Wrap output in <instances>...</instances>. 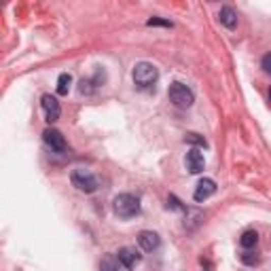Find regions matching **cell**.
Returning <instances> with one entry per match:
<instances>
[{
	"mask_svg": "<svg viewBox=\"0 0 271 271\" xmlns=\"http://www.w3.org/2000/svg\"><path fill=\"white\" fill-rule=\"evenodd\" d=\"M132 79H134V85L138 89H150V87H155V83L159 81V70L150 62H138L134 66Z\"/></svg>",
	"mask_w": 271,
	"mask_h": 271,
	"instance_id": "obj_1",
	"label": "cell"
},
{
	"mask_svg": "<svg viewBox=\"0 0 271 271\" xmlns=\"http://www.w3.org/2000/svg\"><path fill=\"white\" fill-rule=\"evenodd\" d=\"M112 210L119 218H134L140 214V199L134 197L132 193H121V195L114 197L112 201Z\"/></svg>",
	"mask_w": 271,
	"mask_h": 271,
	"instance_id": "obj_2",
	"label": "cell"
},
{
	"mask_svg": "<svg viewBox=\"0 0 271 271\" xmlns=\"http://www.w3.org/2000/svg\"><path fill=\"white\" fill-rule=\"evenodd\" d=\"M167 98H170V102L178 108H191L193 102H195V94L191 92V87H187L180 81H174L170 85V89H167Z\"/></svg>",
	"mask_w": 271,
	"mask_h": 271,
	"instance_id": "obj_3",
	"label": "cell"
},
{
	"mask_svg": "<svg viewBox=\"0 0 271 271\" xmlns=\"http://www.w3.org/2000/svg\"><path fill=\"white\" fill-rule=\"evenodd\" d=\"M70 180L81 193H96L98 191V178L89 170H85V167H76V170L70 174Z\"/></svg>",
	"mask_w": 271,
	"mask_h": 271,
	"instance_id": "obj_4",
	"label": "cell"
},
{
	"mask_svg": "<svg viewBox=\"0 0 271 271\" xmlns=\"http://www.w3.org/2000/svg\"><path fill=\"white\" fill-rule=\"evenodd\" d=\"M114 259L119 261L121 267H125V269H134V267L142 261V254H140L136 248H132V246H125V248H121L117 254H114Z\"/></svg>",
	"mask_w": 271,
	"mask_h": 271,
	"instance_id": "obj_5",
	"label": "cell"
},
{
	"mask_svg": "<svg viewBox=\"0 0 271 271\" xmlns=\"http://www.w3.org/2000/svg\"><path fill=\"white\" fill-rule=\"evenodd\" d=\"M43 140H45V144H47L51 150H55V153H66V140H64L62 132L53 130V127H47V130L43 132Z\"/></svg>",
	"mask_w": 271,
	"mask_h": 271,
	"instance_id": "obj_6",
	"label": "cell"
},
{
	"mask_svg": "<svg viewBox=\"0 0 271 271\" xmlns=\"http://www.w3.org/2000/svg\"><path fill=\"white\" fill-rule=\"evenodd\" d=\"M214 193H216V183H214V180L212 178H201L197 183V187H195V193H193V199L201 203L205 199H210Z\"/></svg>",
	"mask_w": 271,
	"mask_h": 271,
	"instance_id": "obj_7",
	"label": "cell"
},
{
	"mask_svg": "<svg viewBox=\"0 0 271 271\" xmlns=\"http://www.w3.org/2000/svg\"><path fill=\"white\" fill-rule=\"evenodd\" d=\"M41 104H43V110H45L47 121H49V123H55V121L59 119V112H62L57 98H55V96H51V94H45Z\"/></svg>",
	"mask_w": 271,
	"mask_h": 271,
	"instance_id": "obj_8",
	"label": "cell"
},
{
	"mask_svg": "<svg viewBox=\"0 0 271 271\" xmlns=\"http://www.w3.org/2000/svg\"><path fill=\"white\" fill-rule=\"evenodd\" d=\"M185 165H187V170L191 174H199L203 172V167H205V161H203V155L197 150V148H191L187 153V157H185Z\"/></svg>",
	"mask_w": 271,
	"mask_h": 271,
	"instance_id": "obj_9",
	"label": "cell"
},
{
	"mask_svg": "<svg viewBox=\"0 0 271 271\" xmlns=\"http://www.w3.org/2000/svg\"><path fill=\"white\" fill-rule=\"evenodd\" d=\"M138 244H140L142 250L153 252V250L159 248L161 239H159V235L155 233V231H140V233H138Z\"/></svg>",
	"mask_w": 271,
	"mask_h": 271,
	"instance_id": "obj_10",
	"label": "cell"
},
{
	"mask_svg": "<svg viewBox=\"0 0 271 271\" xmlns=\"http://www.w3.org/2000/svg\"><path fill=\"white\" fill-rule=\"evenodd\" d=\"M218 19H221V23L225 25V28L235 30V25H237V13L231 9V7H223L221 13H218Z\"/></svg>",
	"mask_w": 271,
	"mask_h": 271,
	"instance_id": "obj_11",
	"label": "cell"
},
{
	"mask_svg": "<svg viewBox=\"0 0 271 271\" xmlns=\"http://www.w3.org/2000/svg\"><path fill=\"white\" fill-rule=\"evenodd\" d=\"M239 244H242V248H246V250L254 248L256 244H259V233H256L254 229L244 231V233H242V237H239Z\"/></svg>",
	"mask_w": 271,
	"mask_h": 271,
	"instance_id": "obj_12",
	"label": "cell"
},
{
	"mask_svg": "<svg viewBox=\"0 0 271 271\" xmlns=\"http://www.w3.org/2000/svg\"><path fill=\"white\" fill-rule=\"evenodd\" d=\"M70 85H72V76L68 72H62L59 79H57V94L59 96H66L70 92Z\"/></svg>",
	"mask_w": 271,
	"mask_h": 271,
	"instance_id": "obj_13",
	"label": "cell"
},
{
	"mask_svg": "<svg viewBox=\"0 0 271 271\" xmlns=\"http://www.w3.org/2000/svg\"><path fill=\"white\" fill-rule=\"evenodd\" d=\"M185 142H189V144H195V146H199V148H205V146H208V140H205L203 136H199V134H195V132H189V134L185 136Z\"/></svg>",
	"mask_w": 271,
	"mask_h": 271,
	"instance_id": "obj_14",
	"label": "cell"
},
{
	"mask_svg": "<svg viewBox=\"0 0 271 271\" xmlns=\"http://www.w3.org/2000/svg\"><path fill=\"white\" fill-rule=\"evenodd\" d=\"M239 259H242V263H246V265H259V256H256L254 252H242Z\"/></svg>",
	"mask_w": 271,
	"mask_h": 271,
	"instance_id": "obj_15",
	"label": "cell"
},
{
	"mask_svg": "<svg viewBox=\"0 0 271 271\" xmlns=\"http://www.w3.org/2000/svg\"><path fill=\"white\" fill-rule=\"evenodd\" d=\"M146 25H163V28H172V21L161 19V17H150V19L146 21Z\"/></svg>",
	"mask_w": 271,
	"mask_h": 271,
	"instance_id": "obj_16",
	"label": "cell"
},
{
	"mask_svg": "<svg viewBox=\"0 0 271 271\" xmlns=\"http://www.w3.org/2000/svg\"><path fill=\"white\" fill-rule=\"evenodd\" d=\"M100 267H102V269H119L121 265H119V261H112L110 256H106V259L100 263Z\"/></svg>",
	"mask_w": 271,
	"mask_h": 271,
	"instance_id": "obj_17",
	"label": "cell"
},
{
	"mask_svg": "<svg viewBox=\"0 0 271 271\" xmlns=\"http://www.w3.org/2000/svg\"><path fill=\"white\" fill-rule=\"evenodd\" d=\"M263 72H267V74L271 72V55L269 53L263 55Z\"/></svg>",
	"mask_w": 271,
	"mask_h": 271,
	"instance_id": "obj_18",
	"label": "cell"
},
{
	"mask_svg": "<svg viewBox=\"0 0 271 271\" xmlns=\"http://www.w3.org/2000/svg\"><path fill=\"white\" fill-rule=\"evenodd\" d=\"M89 85H92V81H81V85H79V92L81 94H89V92H92V87H89Z\"/></svg>",
	"mask_w": 271,
	"mask_h": 271,
	"instance_id": "obj_19",
	"label": "cell"
}]
</instances>
